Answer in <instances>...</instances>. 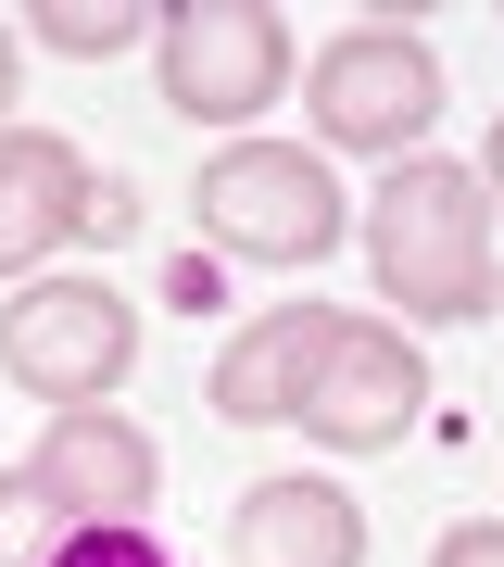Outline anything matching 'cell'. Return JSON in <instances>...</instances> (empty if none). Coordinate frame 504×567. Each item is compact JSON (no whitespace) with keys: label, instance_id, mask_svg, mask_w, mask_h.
Returning <instances> with one entry per match:
<instances>
[{"label":"cell","instance_id":"1","mask_svg":"<svg viewBox=\"0 0 504 567\" xmlns=\"http://www.w3.org/2000/svg\"><path fill=\"white\" fill-rule=\"evenodd\" d=\"M366 252H379L403 316H480L492 303V189L466 164H391L366 203Z\"/></svg>","mask_w":504,"mask_h":567},{"label":"cell","instance_id":"2","mask_svg":"<svg viewBox=\"0 0 504 567\" xmlns=\"http://www.w3.org/2000/svg\"><path fill=\"white\" fill-rule=\"evenodd\" d=\"M126 365H140V316H126V290L51 278V290H13V303H0V379L39 391V404H63V416H89Z\"/></svg>","mask_w":504,"mask_h":567},{"label":"cell","instance_id":"3","mask_svg":"<svg viewBox=\"0 0 504 567\" xmlns=\"http://www.w3.org/2000/svg\"><path fill=\"white\" fill-rule=\"evenodd\" d=\"M202 240L215 252H253V265H316L328 240H341V177H328L316 152L290 140H240L202 164Z\"/></svg>","mask_w":504,"mask_h":567},{"label":"cell","instance_id":"4","mask_svg":"<svg viewBox=\"0 0 504 567\" xmlns=\"http://www.w3.org/2000/svg\"><path fill=\"white\" fill-rule=\"evenodd\" d=\"M290 89V39L265 0H177L164 13V102L202 126H240Z\"/></svg>","mask_w":504,"mask_h":567},{"label":"cell","instance_id":"5","mask_svg":"<svg viewBox=\"0 0 504 567\" xmlns=\"http://www.w3.org/2000/svg\"><path fill=\"white\" fill-rule=\"evenodd\" d=\"M302 89H316V140H341V152H416V126L442 114V63L403 25H353Z\"/></svg>","mask_w":504,"mask_h":567},{"label":"cell","instance_id":"6","mask_svg":"<svg viewBox=\"0 0 504 567\" xmlns=\"http://www.w3.org/2000/svg\"><path fill=\"white\" fill-rule=\"evenodd\" d=\"M416 404H429L416 341H391V328H341L328 365H316V391H302V429H316L328 454H379V442L416 429Z\"/></svg>","mask_w":504,"mask_h":567},{"label":"cell","instance_id":"7","mask_svg":"<svg viewBox=\"0 0 504 567\" xmlns=\"http://www.w3.org/2000/svg\"><path fill=\"white\" fill-rule=\"evenodd\" d=\"M51 480V505L76 517V529H101V517H140L152 505V480H164V454H152V429H126V416H51V442L25 454Z\"/></svg>","mask_w":504,"mask_h":567},{"label":"cell","instance_id":"8","mask_svg":"<svg viewBox=\"0 0 504 567\" xmlns=\"http://www.w3.org/2000/svg\"><path fill=\"white\" fill-rule=\"evenodd\" d=\"M341 328H353V316H328V303H278L265 328H240V341L215 353V416H240V429L302 416V391H316V365H328Z\"/></svg>","mask_w":504,"mask_h":567},{"label":"cell","instance_id":"9","mask_svg":"<svg viewBox=\"0 0 504 567\" xmlns=\"http://www.w3.org/2000/svg\"><path fill=\"white\" fill-rule=\"evenodd\" d=\"M101 203H89V164L76 140H51V126H25V140H0V278L13 265H51L76 240Z\"/></svg>","mask_w":504,"mask_h":567},{"label":"cell","instance_id":"10","mask_svg":"<svg viewBox=\"0 0 504 567\" xmlns=\"http://www.w3.org/2000/svg\"><path fill=\"white\" fill-rule=\"evenodd\" d=\"M227 555L240 567H353L366 517H353V492H328V480H265L253 505L227 517Z\"/></svg>","mask_w":504,"mask_h":567},{"label":"cell","instance_id":"11","mask_svg":"<svg viewBox=\"0 0 504 567\" xmlns=\"http://www.w3.org/2000/svg\"><path fill=\"white\" fill-rule=\"evenodd\" d=\"M63 529H76V517L51 505V480H39V466H13V480H0V567H51Z\"/></svg>","mask_w":504,"mask_h":567},{"label":"cell","instance_id":"12","mask_svg":"<svg viewBox=\"0 0 504 567\" xmlns=\"http://www.w3.org/2000/svg\"><path fill=\"white\" fill-rule=\"evenodd\" d=\"M39 39L51 51H140V13H126V0H39Z\"/></svg>","mask_w":504,"mask_h":567},{"label":"cell","instance_id":"13","mask_svg":"<svg viewBox=\"0 0 504 567\" xmlns=\"http://www.w3.org/2000/svg\"><path fill=\"white\" fill-rule=\"evenodd\" d=\"M51 567H164V543H152L140 517H101V529H63Z\"/></svg>","mask_w":504,"mask_h":567},{"label":"cell","instance_id":"14","mask_svg":"<svg viewBox=\"0 0 504 567\" xmlns=\"http://www.w3.org/2000/svg\"><path fill=\"white\" fill-rule=\"evenodd\" d=\"M429 567H504V529H442V555Z\"/></svg>","mask_w":504,"mask_h":567},{"label":"cell","instance_id":"15","mask_svg":"<svg viewBox=\"0 0 504 567\" xmlns=\"http://www.w3.org/2000/svg\"><path fill=\"white\" fill-rule=\"evenodd\" d=\"M480 164H492V177H480V189H492V215H504V126H492V152H480Z\"/></svg>","mask_w":504,"mask_h":567},{"label":"cell","instance_id":"16","mask_svg":"<svg viewBox=\"0 0 504 567\" xmlns=\"http://www.w3.org/2000/svg\"><path fill=\"white\" fill-rule=\"evenodd\" d=\"M0 102H13V39H0Z\"/></svg>","mask_w":504,"mask_h":567}]
</instances>
